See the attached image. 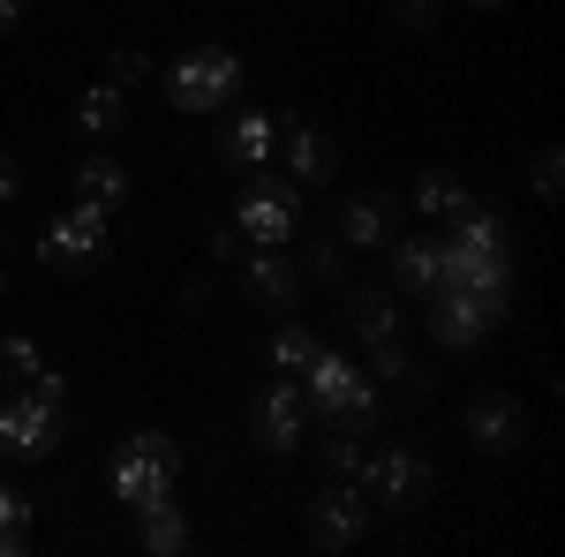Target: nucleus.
<instances>
[{
  "label": "nucleus",
  "instance_id": "obj_1",
  "mask_svg": "<svg viewBox=\"0 0 565 557\" xmlns=\"http://www.w3.org/2000/svg\"><path fill=\"white\" fill-rule=\"evenodd\" d=\"M302 407L324 415L340 437H370V429H377V377H362L354 362H340V354L317 346V362L302 369Z\"/></svg>",
  "mask_w": 565,
  "mask_h": 557
},
{
  "label": "nucleus",
  "instance_id": "obj_2",
  "mask_svg": "<svg viewBox=\"0 0 565 557\" xmlns=\"http://www.w3.org/2000/svg\"><path fill=\"white\" fill-rule=\"evenodd\" d=\"M234 90H242V61L226 45H189L174 68H167V98H174L181 114H212Z\"/></svg>",
  "mask_w": 565,
  "mask_h": 557
},
{
  "label": "nucleus",
  "instance_id": "obj_3",
  "mask_svg": "<svg viewBox=\"0 0 565 557\" xmlns=\"http://www.w3.org/2000/svg\"><path fill=\"white\" fill-rule=\"evenodd\" d=\"M174 474H181V452L159 437V429H143V437L121 444V460H114V497L143 513V505H159V497L174 490Z\"/></svg>",
  "mask_w": 565,
  "mask_h": 557
},
{
  "label": "nucleus",
  "instance_id": "obj_4",
  "mask_svg": "<svg viewBox=\"0 0 565 557\" xmlns=\"http://www.w3.org/2000/svg\"><path fill=\"white\" fill-rule=\"evenodd\" d=\"M295 226H302L295 189H287V181H271V173H249V189H242V204H234V234H242V242H257V249H279Z\"/></svg>",
  "mask_w": 565,
  "mask_h": 557
},
{
  "label": "nucleus",
  "instance_id": "obj_5",
  "mask_svg": "<svg viewBox=\"0 0 565 557\" xmlns=\"http://www.w3.org/2000/svg\"><path fill=\"white\" fill-rule=\"evenodd\" d=\"M53 444H61V407L39 399V392H15L0 407V452L8 460H45Z\"/></svg>",
  "mask_w": 565,
  "mask_h": 557
},
{
  "label": "nucleus",
  "instance_id": "obj_6",
  "mask_svg": "<svg viewBox=\"0 0 565 557\" xmlns=\"http://www.w3.org/2000/svg\"><path fill=\"white\" fill-rule=\"evenodd\" d=\"M98 257H106V212L76 204V212H61L45 226V264L53 271H90Z\"/></svg>",
  "mask_w": 565,
  "mask_h": 557
},
{
  "label": "nucleus",
  "instance_id": "obj_7",
  "mask_svg": "<svg viewBox=\"0 0 565 557\" xmlns=\"http://www.w3.org/2000/svg\"><path fill=\"white\" fill-rule=\"evenodd\" d=\"M437 249H445L452 264H513V249H505V218L482 212L476 196H468V204L452 212V234H445Z\"/></svg>",
  "mask_w": 565,
  "mask_h": 557
},
{
  "label": "nucleus",
  "instance_id": "obj_8",
  "mask_svg": "<svg viewBox=\"0 0 565 557\" xmlns=\"http://www.w3.org/2000/svg\"><path fill=\"white\" fill-rule=\"evenodd\" d=\"M354 332L370 346V377H377V385H399V377H407V354H399V324H392L385 294H354Z\"/></svg>",
  "mask_w": 565,
  "mask_h": 557
},
{
  "label": "nucleus",
  "instance_id": "obj_9",
  "mask_svg": "<svg viewBox=\"0 0 565 557\" xmlns=\"http://www.w3.org/2000/svg\"><path fill=\"white\" fill-rule=\"evenodd\" d=\"M309 535L324 543V550H348L370 535V497L354 490V482H332L324 497H317V513H309Z\"/></svg>",
  "mask_w": 565,
  "mask_h": 557
},
{
  "label": "nucleus",
  "instance_id": "obj_10",
  "mask_svg": "<svg viewBox=\"0 0 565 557\" xmlns=\"http://www.w3.org/2000/svg\"><path fill=\"white\" fill-rule=\"evenodd\" d=\"M490 324H498V309H490L482 294H460V287H437L430 294V332L445 346H482Z\"/></svg>",
  "mask_w": 565,
  "mask_h": 557
},
{
  "label": "nucleus",
  "instance_id": "obj_11",
  "mask_svg": "<svg viewBox=\"0 0 565 557\" xmlns=\"http://www.w3.org/2000/svg\"><path fill=\"white\" fill-rule=\"evenodd\" d=\"M302 422H309V407H302L295 385H271L257 407H249V429H257L264 452H295V444H302Z\"/></svg>",
  "mask_w": 565,
  "mask_h": 557
},
{
  "label": "nucleus",
  "instance_id": "obj_12",
  "mask_svg": "<svg viewBox=\"0 0 565 557\" xmlns=\"http://www.w3.org/2000/svg\"><path fill=\"white\" fill-rule=\"evenodd\" d=\"M271 151H279V114H234V129L218 136V167L234 173H257Z\"/></svg>",
  "mask_w": 565,
  "mask_h": 557
},
{
  "label": "nucleus",
  "instance_id": "obj_13",
  "mask_svg": "<svg viewBox=\"0 0 565 557\" xmlns=\"http://www.w3.org/2000/svg\"><path fill=\"white\" fill-rule=\"evenodd\" d=\"M468 437H476L482 452H513V444L527 437L521 399H505V392H482L476 407H468Z\"/></svg>",
  "mask_w": 565,
  "mask_h": 557
},
{
  "label": "nucleus",
  "instance_id": "obj_14",
  "mask_svg": "<svg viewBox=\"0 0 565 557\" xmlns=\"http://www.w3.org/2000/svg\"><path fill=\"white\" fill-rule=\"evenodd\" d=\"M362 474H370L377 505H423V497H430V468H423L415 452H385L377 468H362Z\"/></svg>",
  "mask_w": 565,
  "mask_h": 557
},
{
  "label": "nucleus",
  "instance_id": "obj_15",
  "mask_svg": "<svg viewBox=\"0 0 565 557\" xmlns=\"http://www.w3.org/2000/svg\"><path fill=\"white\" fill-rule=\"evenodd\" d=\"M348 242L354 249H392V196H377V189H362L348 204Z\"/></svg>",
  "mask_w": 565,
  "mask_h": 557
},
{
  "label": "nucleus",
  "instance_id": "obj_16",
  "mask_svg": "<svg viewBox=\"0 0 565 557\" xmlns=\"http://www.w3.org/2000/svg\"><path fill=\"white\" fill-rule=\"evenodd\" d=\"M129 196V173L114 167V159H84L76 167V204H90V212H114Z\"/></svg>",
  "mask_w": 565,
  "mask_h": 557
},
{
  "label": "nucleus",
  "instance_id": "obj_17",
  "mask_svg": "<svg viewBox=\"0 0 565 557\" xmlns=\"http://www.w3.org/2000/svg\"><path fill=\"white\" fill-rule=\"evenodd\" d=\"M392 271H399V287H407V294H437L445 249H437V242H399V249H392Z\"/></svg>",
  "mask_w": 565,
  "mask_h": 557
},
{
  "label": "nucleus",
  "instance_id": "obj_18",
  "mask_svg": "<svg viewBox=\"0 0 565 557\" xmlns=\"http://www.w3.org/2000/svg\"><path fill=\"white\" fill-rule=\"evenodd\" d=\"M143 550L151 557H174V550H189V519L159 497V505H143Z\"/></svg>",
  "mask_w": 565,
  "mask_h": 557
},
{
  "label": "nucleus",
  "instance_id": "obj_19",
  "mask_svg": "<svg viewBox=\"0 0 565 557\" xmlns=\"http://www.w3.org/2000/svg\"><path fill=\"white\" fill-rule=\"evenodd\" d=\"M287 167H295V181H324V173H332V136L287 129Z\"/></svg>",
  "mask_w": 565,
  "mask_h": 557
},
{
  "label": "nucleus",
  "instance_id": "obj_20",
  "mask_svg": "<svg viewBox=\"0 0 565 557\" xmlns=\"http://www.w3.org/2000/svg\"><path fill=\"white\" fill-rule=\"evenodd\" d=\"M249 294L257 301H295V271H287L279 249H257V257H249Z\"/></svg>",
  "mask_w": 565,
  "mask_h": 557
},
{
  "label": "nucleus",
  "instance_id": "obj_21",
  "mask_svg": "<svg viewBox=\"0 0 565 557\" xmlns=\"http://www.w3.org/2000/svg\"><path fill=\"white\" fill-rule=\"evenodd\" d=\"M309 362H317V332H302V324L271 332V369H279V377H302Z\"/></svg>",
  "mask_w": 565,
  "mask_h": 557
},
{
  "label": "nucleus",
  "instance_id": "obj_22",
  "mask_svg": "<svg viewBox=\"0 0 565 557\" xmlns=\"http://www.w3.org/2000/svg\"><path fill=\"white\" fill-rule=\"evenodd\" d=\"M121 114H129V106H121V84H90V90H84V106H76V121H84L90 136L121 129Z\"/></svg>",
  "mask_w": 565,
  "mask_h": 557
},
{
  "label": "nucleus",
  "instance_id": "obj_23",
  "mask_svg": "<svg viewBox=\"0 0 565 557\" xmlns=\"http://www.w3.org/2000/svg\"><path fill=\"white\" fill-rule=\"evenodd\" d=\"M31 550V505L0 482V557H23Z\"/></svg>",
  "mask_w": 565,
  "mask_h": 557
},
{
  "label": "nucleus",
  "instance_id": "obj_24",
  "mask_svg": "<svg viewBox=\"0 0 565 557\" xmlns=\"http://www.w3.org/2000/svg\"><path fill=\"white\" fill-rule=\"evenodd\" d=\"M460 204H468V189H460L452 173H423V181H415V212H430V218H452Z\"/></svg>",
  "mask_w": 565,
  "mask_h": 557
},
{
  "label": "nucleus",
  "instance_id": "obj_25",
  "mask_svg": "<svg viewBox=\"0 0 565 557\" xmlns=\"http://www.w3.org/2000/svg\"><path fill=\"white\" fill-rule=\"evenodd\" d=\"M324 468L340 474V482H354V474H362V452H354V437H332V444H324Z\"/></svg>",
  "mask_w": 565,
  "mask_h": 557
},
{
  "label": "nucleus",
  "instance_id": "obj_26",
  "mask_svg": "<svg viewBox=\"0 0 565 557\" xmlns=\"http://www.w3.org/2000/svg\"><path fill=\"white\" fill-rule=\"evenodd\" d=\"M535 196H543V204H558V151H543V159H535Z\"/></svg>",
  "mask_w": 565,
  "mask_h": 557
},
{
  "label": "nucleus",
  "instance_id": "obj_27",
  "mask_svg": "<svg viewBox=\"0 0 565 557\" xmlns=\"http://www.w3.org/2000/svg\"><path fill=\"white\" fill-rule=\"evenodd\" d=\"M0 362H8L15 377H31V369H39V346H31V340H8V346H0Z\"/></svg>",
  "mask_w": 565,
  "mask_h": 557
},
{
  "label": "nucleus",
  "instance_id": "obj_28",
  "mask_svg": "<svg viewBox=\"0 0 565 557\" xmlns=\"http://www.w3.org/2000/svg\"><path fill=\"white\" fill-rule=\"evenodd\" d=\"M31 392H39V399H53V407H61V399H68V385H61V377H53V369H31Z\"/></svg>",
  "mask_w": 565,
  "mask_h": 557
},
{
  "label": "nucleus",
  "instance_id": "obj_29",
  "mask_svg": "<svg viewBox=\"0 0 565 557\" xmlns=\"http://www.w3.org/2000/svg\"><path fill=\"white\" fill-rule=\"evenodd\" d=\"M399 8H407L415 23H430V15H437V0H399Z\"/></svg>",
  "mask_w": 565,
  "mask_h": 557
},
{
  "label": "nucleus",
  "instance_id": "obj_30",
  "mask_svg": "<svg viewBox=\"0 0 565 557\" xmlns=\"http://www.w3.org/2000/svg\"><path fill=\"white\" fill-rule=\"evenodd\" d=\"M15 23H23V8H15V0H0V31H15Z\"/></svg>",
  "mask_w": 565,
  "mask_h": 557
},
{
  "label": "nucleus",
  "instance_id": "obj_31",
  "mask_svg": "<svg viewBox=\"0 0 565 557\" xmlns=\"http://www.w3.org/2000/svg\"><path fill=\"white\" fill-rule=\"evenodd\" d=\"M8 196H15V167L0 159V204H8Z\"/></svg>",
  "mask_w": 565,
  "mask_h": 557
},
{
  "label": "nucleus",
  "instance_id": "obj_32",
  "mask_svg": "<svg viewBox=\"0 0 565 557\" xmlns=\"http://www.w3.org/2000/svg\"><path fill=\"white\" fill-rule=\"evenodd\" d=\"M468 8H505V0H468Z\"/></svg>",
  "mask_w": 565,
  "mask_h": 557
}]
</instances>
